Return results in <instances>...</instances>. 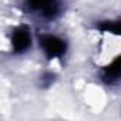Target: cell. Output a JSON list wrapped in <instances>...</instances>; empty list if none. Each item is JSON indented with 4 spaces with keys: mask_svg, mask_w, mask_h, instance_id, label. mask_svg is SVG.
Listing matches in <instances>:
<instances>
[{
    "mask_svg": "<svg viewBox=\"0 0 121 121\" xmlns=\"http://www.w3.org/2000/svg\"><path fill=\"white\" fill-rule=\"evenodd\" d=\"M40 44L43 46V50L46 51L48 58L61 56L66 50V44L63 43V40H60L58 37H54V36H41Z\"/></svg>",
    "mask_w": 121,
    "mask_h": 121,
    "instance_id": "cell-1",
    "label": "cell"
},
{
    "mask_svg": "<svg viewBox=\"0 0 121 121\" xmlns=\"http://www.w3.org/2000/svg\"><path fill=\"white\" fill-rule=\"evenodd\" d=\"M12 43L17 53L27 50L30 46V33L27 31V29L26 27L16 29V31L13 33V37H12Z\"/></svg>",
    "mask_w": 121,
    "mask_h": 121,
    "instance_id": "cell-2",
    "label": "cell"
},
{
    "mask_svg": "<svg viewBox=\"0 0 121 121\" xmlns=\"http://www.w3.org/2000/svg\"><path fill=\"white\" fill-rule=\"evenodd\" d=\"M27 2L33 6V9L41 10L43 14L47 17H53L57 13V6L54 0H27Z\"/></svg>",
    "mask_w": 121,
    "mask_h": 121,
    "instance_id": "cell-3",
    "label": "cell"
},
{
    "mask_svg": "<svg viewBox=\"0 0 121 121\" xmlns=\"http://www.w3.org/2000/svg\"><path fill=\"white\" fill-rule=\"evenodd\" d=\"M120 76V57H117L114 61L104 70V74H103V78L107 84L110 83H114Z\"/></svg>",
    "mask_w": 121,
    "mask_h": 121,
    "instance_id": "cell-4",
    "label": "cell"
},
{
    "mask_svg": "<svg viewBox=\"0 0 121 121\" xmlns=\"http://www.w3.org/2000/svg\"><path fill=\"white\" fill-rule=\"evenodd\" d=\"M101 30H104V31H112V33L118 34L120 33V23L118 22H115V23H104V24H101Z\"/></svg>",
    "mask_w": 121,
    "mask_h": 121,
    "instance_id": "cell-5",
    "label": "cell"
}]
</instances>
